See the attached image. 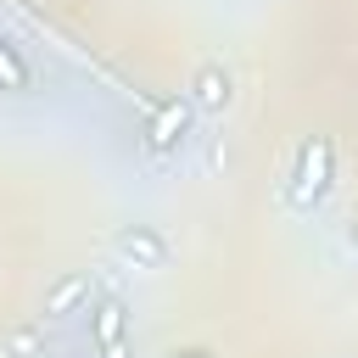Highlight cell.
<instances>
[{"label": "cell", "instance_id": "cell-1", "mask_svg": "<svg viewBox=\"0 0 358 358\" xmlns=\"http://www.w3.org/2000/svg\"><path fill=\"white\" fill-rule=\"evenodd\" d=\"M330 179H336V145H330V134H308L291 157V173H285V207L313 213L330 196Z\"/></svg>", "mask_w": 358, "mask_h": 358}, {"label": "cell", "instance_id": "cell-5", "mask_svg": "<svg viewBox=\"0 0 358 358\" xmlns=\"http://www.w3.org/2000/svg\"><path fill=\"white\" fill-rule=\"evenodd\" d=\"M117 257L129 263V268H162L168 263V241L151 229V224H129V229H117Z\"/></svg>", "mask_w": 358, "mask_h": 358}, {"label": "cell", "instance_id": "cell-2", "mask_svg": "<svg viewBox=\"0 0 358 358\" xmlns=\"http://www.w3.org/2000/svg\"><path fill=\"white\" fill-rule=\"evenodd\" d=\"M190 117H196V106H190L185 95L157 101V106H151V123H145V134H140V145H145L151 157H173V151L190 140Z\"/></svg>", "mask_w": 358, "mask_h": 358}, {"label": "cell", "instance_id": "cell-9", "mask_svg": "<svg viewBox=\"0 0 358 358\" xmlns=\"http://www.w3.org/2000/svg\"><path fill=\"white\" fill-rule=\"evenodd\" d=\"M207 168H224V140H207Z\"/></svg>", "mask_w": 358, "mask_h": 358}, {"label": "cell", "instance_id": "cell-7", "mask_svg": "<svg viewBox=\"0 0 358 358\" xmlns=\"http://www.w3.org/2000/svg\"><path fill=\"white\" fill-rule=\"evenodd\" d=\"M45 352H50L45 319H22V324H6L0 330V358H45Z\"/></svg>", "mask_w": 358, "mask_h": 358}, {"label": "cell", "instance_id": "cell-3", "mask_svg": "<svg viewBox=\"0 0 358 358\" xmlns=\"http://www.w3.org/2000/svg\"><path fill=\"white\" fill-rule=\"evenodd\" d=\"M185 101H190L196 112H213V117H218V112L235 101V73H229L218 56H207V62L190 73V84H185Z\"/></svg>", "mask_w": 358, "mask_h": 358}, {"label": "cell", "instance_id": "cell-4", "mask_svg": "<svg viewBox=\"0 0 358 358\" xmlns=\"http://www.w3.org/2000/svg\"><path fill=\"white\" fill-rule=\"evenodd\" d=\"M123 336H129V308H123L117 296H95V302H90V341H95L106 358H117V352H123Z\"/></svg>", "mask_w": 358, "mask_h": 358}, {"label": "cell", "instance_id": "cell-8", "mask_svg": "<svg viewBox=\"0 0 358 358\" xmlns=\"http://www.w3.org/2000/svg\"><path fill=\"white\" fill-rule=\"evenodd\" d=\"M0 90H11V95H28L34 90V67L22 62V50L0 34Z\"/></svg>", "mask_w": 358, "mask_h": 358}, {"label": "cell", "instance_id": "cell-6", "mask_svg": "<svg viewBox=\"0 0 358 358\" xmlns=\"http://www.w3.org/2000/svg\"><path fill=\"white\" fill-rule=\"evenodd\" d=\"M90 302H95V280L90 274H62L50 291H45V319H73V313H90Z\"/></svg>", "mask_w": 358, "mask_h": 358}, {"label": "cell", "instance_id": "cell-11", "mask_svg": "<svg viewBox=\"0 0 358 358\" xmlns=\"http://www.w3.org/2000/svg\"><path fill=\"white\" fill-rule=\"evenodd\" d=\"M173 358H213V352H201V347H196V352H173Z\"/></svg>", "mask_w": 358, "mask_h": 358}, {"label": "cell", "instance_id": "cell-10", "mask_svg": "<svg viewBox=\"0 0 358 358\" xmlns=\"http://www.w3.org/2000/svg\"><path fill=\"white\" fill-rule=\"evenodd\" d=\"M341 235H347V252H358V218H347V229H341Z\"/></svg>", "mask_w": 358, "mask_h": 358}]
</instances>
